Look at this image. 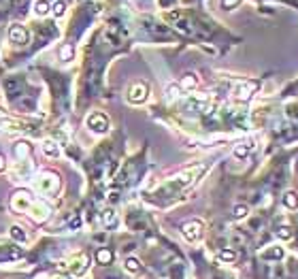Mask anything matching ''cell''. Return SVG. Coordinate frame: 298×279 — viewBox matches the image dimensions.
<instances>
[{
    "label": "cell",
    "instance_id": "8992f818",
    "mask_svg": "<svg viewBox=\"0 0 298 279\" xmlns=\"http://www.w3.org/2000/svg\"><path fill=\"white\" fill-rule=\"evenodd\" d=\"M258 88H260V81H245V83H241V86L236 88L234 98H236L238 103H247V100L254 96V92H256Z\"/></svg>",
    "mask_w": 298,
    "mask_h": 279
},
{
    "label": "cell",
    "instance_id": "30bf717a",
    "mask_svg": "<svg viewBox=\"0 0 298 279\" xmlns=\"http://www.w3.org/2000/svg\"><path fill=\"white\" fill-rule=\"evenodd\" d=\"M254 149V145H252V141H247V143H238L236 147H234V156L238 158V160H245V158L249 156V151Z\"/></svg>",
    "mask_w": 298,
    "mask_h": 279
},
{
    "label": "cell",
    "instance_id": "9c48e42d",
    "mask_svg": "<svg viewBox=\"0 0 298 279\" xmlns=\"http://www.w3.org/2000/svg\"><path fill=\"white\" fill-rule=\"evenodd\" d=\"M9 39L17 45H23V43H28V32L23 30L19 23H15V26H11V30H9Z\"/></svg>",
    "mask_w": 298,
    "mask_h": 279
},
{
    "label": "cell",
    "instance_id": "8fae6325",
    "mask_svg": "<svg viewBox=\"0 0 298 279\" xmlns=\"http://www.w3.org/2000/svg\"><path fill=\"white\" fill-rule=\"evenodd\" d=\"M283 205L288 207L290 211H294L298 207V196H296V192H285L283 194Z\"/></svg>",
    "mask_w": 298,
    "mask_h": 279
},
{
    "label": "cell",
    "instance_id": "4fadbf2b",
    "mask_svg": "<svg viewBox=\"0 0 298 279\" xmlns=\"http://www.w3.org/2000/svg\"><path fill=\"white\" fill-rule=\"evenodd\" d=\"M124 266H126L128 273H141V262H139V258H132V256L126 258Z\"/></svg>",
    "mask_w": 298,
    "mask_h": 279
},
{
    "label": "cell",
    "instance_id": "ffe728a7",
    "mask_svg": "<svg viewBox=\"0 0 298 279\" xmlns=\"http://www.w3.org/2000/svg\"><path fill=\"white\" fill-rule=\"evenodd\" d=\"M11 235H13V239H17V241H26V235L21 233L19 226H13V228H11Z\"/></svg>",
    "mask_w": 298,
    "mask_h": 279
},
{
    "label": "cell",
    "instance_id": "7c38bea8",
    "mask_svg": "<svg viewBox=\"0 0 298 279\" xmlns=\"http://www.w3.org/2000/svg\"><path fill=\"white\" fill-rule=\"evenodd\" d=\"M196 86H198V79H196L194 75H185V77L181 79V83H179V88H181V90H185V92L194 90Z\"/></svg>",
    "mask_w": 298,
    "mask_h": 279
},
{
    "label": "cell",
    "instance_id": "6da1fadb",
    "mask_svg": "<svg viewBox=\"0 0 298 279\" xmlns=\"http://www.w3.org/2000/svg\"><path fill=\"white\" fill-rule=\"evenodd\" d=\"M11 207L30 215L34 222H45L47 215H49V209L45 207V205L37 198H32V194L28 192H17L13 194V200H11Z\"/></svg>",
    "mask_w": 298,
    "mask_h": 279
},
{
    "label": "cell",
    "instance_id": "5b68a950",
    "mask_svg": "<svg viewBox=\"0 0 298 279\" xmlns=\"http://www.w3.org/2000/svg\"><path fill=\"white\" fill-rule=\"evenodd\" d=\"M147 94H149V88H147V83H134V86H130L128 90V103H132V105H141V103H145L147 100Z\"/></svg>",
    "mask_w": 298,
    "mask_h": 279
},
{
    "label": "cell",
    "instance_id": "9a60e30c",
    "mask_svg": "<svg viewBox=\"0 0 298 279\" xmlns=\"http://www.w3.org/2000/svg\"><path fill=\"white\" fill-rule=\"evenodd\" d=\"M43 151H45V156H51V158H58L60 156V149H58V145L53 141H45Z\"/></svg>",
    "mask_w": 298,
    "mask_h": 279
},
{
    "label": "cell",
    "instance_id": "5bb4252c",
    "mask_svg": "<svg viewBox=\"0 0 298 279\" xmlns=\"http://www.w3.org/2000/svg\"><path fill=\"white\" fill-rule=\"evenodd\" d=\"M102 220H104V224L109 226V228H113V226H117V213L113 209H106L102 213Z\"/></svg>",
    "mask_w": 298,
    "mask_h": 279
},
{
    "label": "cell",
    "instance_id": "44dd1931",
    "mask_svg": "<svg viewBox=\"0 0 298 279\" xmlns=\"http://www.w3.org/2000/svg\"><path fill=\"white\" fill-rule=\"evenodd\" d=\"M236 3H238V0H224V7H226V9H230V7L236 5Z\"/></svg>",
    "mask_w": 298,
    "mask_h": 279
},
{
    "label": "cell",
    "instance_id": "e0dca14e",
    "mask_svg": "<svg viewBox=\"0 0 298 279\" xmlns=\"http://www.w3.org/2000/svg\"><path fill=\"white\" fill-rule=\"evenodd\" d=\"M247 213H249L247 205H236V207H234V217H236V220H243V217H247Z\"/></svg>",
    "mask_w": 298,
    "mask_h": 279
},
{
    "label": "cell",
    "instance_id": "277c9868",
    "mask_svg": "<svg viewBox=\"0 0 298 279\" xmlns=\"http://www.w3.org/2000/svg\"><path fill=\"white\" fill-rule=\"evenodd\" d=\"M281 279H298V256H285L279 269Z\"/></svg>",
    "mask_w": 298,
    "mask_h": 279
},
{
    "label": "cell",
    "instance_id": "3957f363",
    "mask_svg": "<svg viewBox=\"0 0 298 279\" xmlns=\"http://www.w3.org/2000/svg\"><path fill=\"white\" fill-rule=\"evenodd\" d=\"M37 188L45 194H56L60 190V179L56 175H49V173H41L37 179Z\"/></svg>",
    "mask_w": 298,
    "mask_h": 279
},
{
    "label": "cell",
    "instance_id": "ba28073f",
    "mask_svg": "<svg viewBox=\"0 0 298 279\" xmlns=\"http://www.w3.org/2000/svg\"><path fill=\"white\" fill-rule=\"evenodd\" d=\"M88 128L94 132H106L109 130V117L104 113H92L88 117Z\"/></svg>",
    "mask_w": 298,
    "mask_h": 279
},
{
    "label": "cell",
    "instance_id": "ac0fdd59",
    "mask_svg": "<svg viewBox=\"0 0 298 279\" xmlns=\"http://www.w3.org/2000/svg\"><path fill=\"white\" fill-rule=\"evenodd\" d=\"M66 13V5H64V0H58V3L53 5V15L56 17H62Z\"/></svg>",
    "mask_w": 298,
    "mask_h": 279
},
{
    "label": "cell",
    "instance_id": "2e32d148",
    "mask_svg": "<svg viewBox=\"0 0 298 279\" xmlns=\"http://www.w3.org/2000/svg\"><path fill=\"white\" fill-rule=\"evenodd\" d=\"M96 260H98L100 264H111V260H113V251H109V249H100V251L96 253Z\"/></svg>",
    "mask_w": 298,
    "mask_h": 279
},
{
    "label": "cell",
    "instance_id": "7a4b0ae2",
    "mask_svg": "<svg viewBox=\"0 0 298 279\" xmlns=\"http://www.w3.org/2000/svg\"><path fill=\"white\" fill-rule=\"evenodd\" d=\"M202 222L200 220H189V222H185V226H183V237H185V241H189V243H198V241L202 239Z\"/></svg>",
    "mask_w": 298,
    "mask_h": 279
},
{
    "label": "cell",
    "instance_id": "603a6c76",
    "mask_svg": "<svg viewBox=\"0 0 298 279\" xmlns=\"http://www.w3.org/2000/svg\"><path fill=\"white\" fill-rule=\"evenodd\" d=\"M53 279H64V277H53Z\"/></svg>",
    "mask_w": 298,
    "mask_h": 279
},
{
    "label": "cell",
    "instance_id": "d6986e66",
    "mask_svg": "<svg viewBox=\"0 0 298 279\" xmlns=\"http://www.w3.org/2000/svg\"><path fill=\"white\" fill-rule=\"evenodd\" d=\"M37 15H47L49 13V3H47V0H41V3H37Z\"/></svg>",
    "mask_w": 298,
    "mask_h": 279
},
{
    "label": "cell",
    "instance_id": "52a82bcc",
    "mask_svg": "<svg viewBox=\"0 0 298 279\" xmlns=\"http://www.w3.org/2000/svg\"><path fill=\"white\" fill-rule=\"evenodd\" d=\"M68 271L73 273V275H83L88 271V264H90V260H88V256L86 253H77V256H73V258H68Z\"/></svg>",
    "mask_w": 298,
    "mask_h": 279
},
{
    "label": "cell",
    "instance_id": "7402d4cb",
    "mask_svg": "<svg viewBox=\"0 0 298 279\" xmlns=\"http://www.w3.org/2000/svg\"><path fill=\"white\" fill-rule=\"evenodd\" d=\"M5 166H7V164H5V158H3V156H0V173H3V171H5Z\"/></svg>",
    "mask_w": 298,
    "mask_h": 279
}]
</instances>
